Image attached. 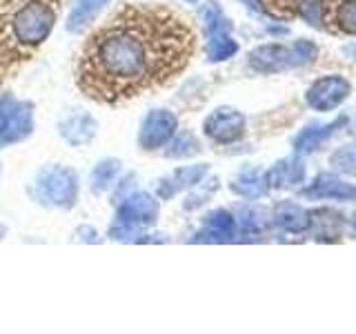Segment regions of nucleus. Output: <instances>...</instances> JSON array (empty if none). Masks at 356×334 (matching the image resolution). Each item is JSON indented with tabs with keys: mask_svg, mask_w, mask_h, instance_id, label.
Returning a JSON list of instances; mask_svg holds the SVG:
<instances>
[{
	"mask_svg": "<svg viewBox=\"0 0 356 334\" xmlns=\"http://www.w3.org/2000/svg\"><path fill=\"white\" fill-rule=\"evenodd\" d=\"M194 49L196 33L178 11L125 5L87 38L76 81L87 98L118 105L172 83Z\"/></svg>",
	"mask_w": 356,
	"mask_h": 334,
	"instance_id": "1",
	"label": "nucleus"
},
{
	"mask_svg": "<svg viewBox=\"0 0 356 334\" xmlns=\"http://www.w3.org/2000/svg\"><path fill=\"white\" fill-rule=\"evenodd\" d=\"M316 58V45L309 40H296L294 45H261L250 54L252 70L263 74H276L294 67H305Z\"/></svg>",
	"mask_w": 356,
	"mask_h": 334,
	"instance_id": "2",
	"label": "nucleus"
},
{
	"mask_svg": "<svg viewBox=\"0 0 356 334\" xmlns=\"http://www.w3.org/2000/svg\"><path fill=\"white\" fill-rule=\"evenodd\" d=\"M350 94H352V85H350L348 78L323 76V78H318V81H314V85L307 89L305 100L312 109L330 111L334 107H339Z\"/></svg>",
	"mask_w": 356,
	"mask_h": 334,
	"instance_id": "3",
	"label": "nucleus"
},
{
	"mask_svg": "<svg viewBox=\"0 0 356 334\" xmlns=\"http://www.w3.org/2000/svg\"><path fill=\"white\" fill-rule=\"evenodd\" d=\"M205 134L214 143H220V145L236 143L238 138H243V134H245V118L236 109L220 107L207 116Z\"/></svg>",
	"mask_w": 356,
	"mask_h": 334,
	"instance_id": "4",
	"label": "nucleus"
},
{
	"mask_svg": "<svg viewBox=\"0 0 356 334\" xmlns=\"http://www.w3.org/2000/svg\"><path fill=\"white\" fill-rule=\"evenodd\" d=\"M51 20H54V16L47 11V7L33 3L25 11H20L18 14V18L14 22L16 36L22 42H40L49 33Z\"/></svg>",
	"mask_w": 356,
	"mask_h": 334,
	"instance_id": "5",
	"label": "nucleus"
},
{
	"mask_svg": "<svg viewBox=\"0 0 356 334\" xmlns=\"http://www.w3.org/2000/svg\"><path fill=\"white\" fill-rule=\"evenodd\" d=\"M178 120L172 111L167 109H154L152 114L145 118L140 129V145L145 150H156L174 136Z\"/></svg>",
	"mask_w": 356,
	"mask_h": 334,
	"instance_id": "6",
	"label": "nucleus"
},
{
	"mask_svg": "<svg viewBox=\"0 0 356 334\" xmlns=\"http://www.w3.org/2000/svg\"><path fill=\"white\" fill-rule=\"evenodd\" d=\"M159 216V203L147 196V194H136L127 198V203L120 207L118 212V225L134 230V228H143L149 225Z\"/></svg>",
	"mask_w": 356,
	"mask_h": 334,
	"instance_id": "7",
	"label": "nucleus"
},
{
	"mask_svg": "<svg viewBox=\"0 0 356 334\" xmlns=\"http://www.w3.org/2000/svg\"><path fill=\"white\" fill-rule=\"evenodd\" d=\"M305 198H325V200H354L356 187L341 181L334 174H318L305 192Z\"/></svg>",
	"mask_w": 356,
	"mask_h": 334,
	"instance_id": "8",
	"label": "nucleus"
},
{
	"mask_svg": "<svg viewBox=\"0 0 356 334\" xmlns=\"http://www.w3.org/2000/svg\"><path fill=\"white\" fill-rule=\"evenodd\" d=\"M323 22L337 31L356 36V0H323Z\"/></svg>",
	"mask_w": 356,
	"mask_h": 334,
	"instance_id": "9",
	"label": "nucleus"
},
{
	"mask_svg": "<svg viewBox=\"0 0 356 334\" xmlns=\"http://www.w3.org/2000/svg\"><path fill=\"white\" fill-rule=\"evenodd\" d=\"M267 185L272 189H287L298 183H303L305 178V165L298 156H289V159L278 161L270 172L265 174Z\"/></svg>",
	"mask_w": 356,
	"mask_h": 334,
	"instance_id": "10",
	"label": "nucleus"
},
{
	"mask_svg": "<svg viewBox=\"0 0 356 334\" xmlns=\"http://www.w3.org/2000/svg\"><path fill=\"white\" fill-rule=\"evenodd\" d=\"M274 225L283 232L289 234H303L305 230H309V212L303 205H296L292 200H285L276 209H274Z\"/></svg>",
	"mask_w": 356,
	"mask_h": 334,
	"instance_id": "11",
	"label": "nucleus"
},
{
	"mask_svg": "<svg viewBox=\"0 0 356 334\" xmlns=\"http://www.w3.org/2000/svg\"><path fill=\"white\" fill-rule=\"evenodd\" d=\"M238 232V223L229 212L225 209H216L211 212L205 221V230L198 234L200 241H214V243H225L232 241Z\"/></svg>",
	"mask_w": 356,
	"mask_h": 334,
	"instance_id": "12",
	"label": "nucleus"
},
{
	"mask_svg": "<svg viewBox=\"0 0 356 334\" xmlns=\"http://www.w3.org/2000/svg\"><path fill=\"white\" fill-rule=\"evenodd\" d=\"M42 189L51 198V203L70 205L76 196V181L67 170H54L42 178Z\"/></svg>",
	"mask_w": 356,
	"mask_h": 334,
	"instance_id": "13",
	"label": "nucleus"
},
{
	"mask_svg": "<svg viewBox=\"0 0 356 334\" xmlns=\"http://www.w3.org/2000/svg\"><path fill=\"white\" fill-rule=\"evenodd\" d=\"M309 216H312L309 228H312V232H314V237L318 241H337L343 234L345 221H343V216L339 214V212H332L327 207H323V209L309 212Z\"/></svg>",
	"mask_w": 356,
	"mask_h": 334,
	"instance_id": "14",
	"label": "nucleus"
},
{
	"mask_svg": "<svg viewBox=\"0 0 356 334\" xmlns=\"http://www.w3.org/2000/svg\"><path fill=\"white\" fill-rule=\"evenodd\" d=\"M343 122H345V118H339L337 122H327V125H321V122H316V125H307L294 141L296 154H312L314 150H318L321 145L343 125Z\"/></svg>",
	"mask_w": 356,
	"mask_h": 334,
	"instance_id": "15",
	"label": "nucleus"
},
{
	"mask_svg": "<svg viewBox=\"0 0 356 334\" xmlns=\"http://www.w3.org/2000/svg\"><path fill=\"white\" fill-rule=\"evenodd\" d=\"M232 189L245 198H261L270 189V185H267V178L261 176L256 170H248L234 178Z\"/></svg>",
	"mask_w": 356,
	"mask_h": 334,
	"instance_id": "16",
	"label": "nucleus"
},
{
	"mask_svg": "<svg viewBox=\"0 0 356 334\" xmlns=\"http://www.w3.org/2000/svg\"><path fill=\"white\" fill-rule=\"evenodd\" d=\"M238 51V45L227 33H216V36H209V42H207V58L211 63H218V61H227L232 58L234 54Z\"/></svg>",
	"mask_w": 356,
	"mask_h": 334,
	"instance_id": "17",
	"label": "nucleus"
},
{
	"mask_svg": "<svg viewBox=\"0 0 356 334\" xmlns=\"http://www.w3.org/2000/svg\"><path fill=\"white\" fill-rule=\"evenodd\" d=\"M107 3V0H78L76 9L72 11V18H70V31H78L83 29L85 25H89L92 22V18L98 14L100 9H103V5Z\"/></svg>",
	"mask_w": 356,
	"mask_h": 334,
	"instance_id": "18",
	"label": "nucleus"
},
{
	"mask_svg": "<svg viewBox=\"0 0 356 334\" xmlns=\"http://www.w3.org/2000/svg\"><path fill=\"white\" fill-rule=\"evenodd\" d=\"M200 16H203V25H205V31L207 36H216V33H227L232 29L229 20L222 16V11L216 3H207L200 11Z\"/></svg>",
	"mask_w": 356,
	"mask_h": 334,
	"instance_id": "19",
	"label": "nucleus"
},
{
	"mask_svg": "<svg viewBox=\"0 0 356 334\" xmlns=\"http://www.w3.org/2000/svg\"><path fill=\"white\" fill-rule=\"evenodd\" d=\"M332 170H337L345 176H356V143L343 145L330 156Z\"/></svg>",
	"mask_w": 356,
	"mask_h": 334,
	"instance_id": "20",
	"label": "nucleus"
},
{
	"mask_svg": "<svg viewBox=\"0 0 356 334\" xmlns=\"http://www.w3.org/2000/svg\"><path fill=\"white\" fill-rule=\"evenodd\" d=\"M207 172V167L205 165H198V167H185V170H178L176 176H174V181H170V189H165V192L161 196H170L174 194L176 189H181V187H192L196 183H200V178L205 176Z\"/></svg>",
	"mask_w": 356,
	"mask_h": 334,
	"instance_id": "21",
	"label": "nucleus"
},
{
	"mask_svg": "<svg viewBox=\"0 0 356 334\" xmlns=\"http://www.w3.org/2000/svg\"><path fill=\"white\" fill-rule=\"evenodd\" d=\"M267 225L265 214L259 207H245L241 212V218H238V230L241 234H261Z\"/></svg>",
	"mask_w": 356,
	"mask_h": 334,
	"instance_id": "22",
	"label": "nucleus"
},
{
	"mask_svg": "<svg viewBox=\"0 0 356 334\" xmlns=\"http://www.w3.org/2000/svg\"><path fill=\"white\" fill-rule=\"evenodd\" d=\"M196 152H198V143L194 141V136L185 134V136H181L172 145V150L167 154H170V156H192Z\"/></svg>",
	"mask_w": 356,
	"mask_h": 334,
	"instance_id": "23",
	"label": "nucleus"
},
{
	"mask_svg": "<svg viewBox=\"0 0 356 334\" xmlns=\"http://www.w3.org/2000/svg\"><path fill=\"white\" fill-rule=\"evenodd\" d=\"M343 51H345V54H348V56H352V58L356 61V45H352V47H345Z\"/></svg>",
	"mask_w": 356,
	"mask_h": 334,
	"instance_id": "24",
	"label": "nucleus"
},
{
	"mask_svg": "<svg viewBox=\"0 0 356 334\" xmlns=\"http://www.w3.org/2000/svg\"><path fill=\"white\" fill-rule=\"evenodd\" d=\"M352 225H354V230H356V212H354V218H352Z\"/></svg>",
	"mask_w": 356,
	"mask_h": 334,
	"instance_id": "25",
	"label": "nucleus"
},
{
	"mask_svg": "<svg viewBox=\"0 0 356 334\" xmlns=\"http://www.w3.org/2000/svg\"><path fill=\"white\" fill-rule=\"evenodd\" d=\"M189 3H196V0H189Z\"/></svg>",
	"mask_w": 356,
	"mask_h": 334,
	"instance_id": "26",
	"label": "nucleus"
}]
</instances>
